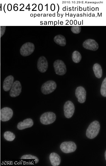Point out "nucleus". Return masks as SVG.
Masks as SVG:
<instances>
[{
	"mask_svg": "<svg viewBox=\"0 0 106 166\" xmlns=\"http://www.w3.org/2000/svg\"><path fill=\"white\" fill-rule=\"evenodd\" d=\"M104 157L105 160H106V151H105V153H104Z\"/></svg>",
	"mask_w": 106,
	"mask_h": 166,
	"instance_id": "nucleus-24",
	"label": "nucleus"
},
{
	"mask_svg": "<svg viewBox=\"0 0 106 166\" xmlns=\"http://www.w3.org/2000/svg\"><path fill=\"white\" fill-rule=\"evenodd\" d=\"M14 80V78L12 75L7 77L5 79L3 84V89L6 91H9L11 88Z\"/></svg>",
	"mask_w": 106,
	"mask_h": 166,
	"instance_id": "nucleus-14",
	"label": "nucleus"
},
{
	"mask_svg": "<svg viewBox=\"0 0 106 166\" xmlns=\"http://www.w3.org/2000/svg\"><path fill=\"white\" fill-rule=\"evenodd\" d=\"M82 45L84 48L93 51L97 50L99 48L98 43L94 40L92 39H88L85 40Z\"/></svg>",
	"mask_w": 106,
	"mask_h": 166,
	"instance_id": "nucleus-12",
	"label": "nucleus"
},
{
	"mask_svg": "<svg viewBox=\"0 0 106 166\" xmlns=\"http://www.w3.org/2000/svg\"><path fill=\"white\" fill-rule=\"evenodd\" d=\"M21 159H35V164H37L39 161V159L37 157L31 155H24L21 157Z\"/></svg>",
	"mask_w": 106,
	"mask_h": 166,
	"instance_id": "nucleus-21",
	"label": "nucleus"
},
{
	"mask_svg": "<svg viewBox=\"0 0 106 166\" xmlns=\"http://www.w3.org/2000/svg\"><path fill=\"white\" fill-rule=\"evenodd\" d=\"M22 91V86L19 81L14 82L10 91L9 95L12 97H16L19 96Z\"/></svg>",
	"mask_w": 106,
	"mask_h": 166,
	"instance_id": "nucleus-9",
	"label": "nucleus"
},
{
	"mask_svg": "<svg viewBox=\"0 0 106 166\" xmlns=\"http://www.w3.org/2000/svg\"><path fill=\"white\" fill-rule=\"evenodd\" d=\"M49 159L51 165L53 166H58L61 162V158L59 155L55 152L51 153L49 155Z\"/></svg>",
	"mask_w": 106,
	"mask_h": 166,
	"instance_id": "nucleus-15",
	"label": "nucleus"
},
{
	"mask_svg": "<svg viewBox=\"0 0 106 166\" xmlns=\"http://www.w3.org/2000/svg\"><path fill=\"white\" fill-rule=\"evenodd\" d=\"M71 30L73 33L78 34L81 31V27L80 26H73L71 27Z\"/></svg>",
	"mask_w": 106,
	"mask_h": 166,
	"instance_id": "nucleus-22",
	"label": "nucleus"
},
{
	"mask_svg": "<svg viewBox=\"0 0 106 166\" xmlns=\"http://www.w3.org/2000/svg\"><path fill=\"white\" fill-rule=\"evenodd\" d=\"M0 27V36L1 37L5 33L6 29V26H1Z\"/></svg>",
	"mask_w": 106,
	"mask_h": 166,
	"instance_id": "nucleus-23",
	"label": "nucleus"
},
{
	"mask_svg": "<svg viewBox=\"0 0 106 166\" xmlns=\"http://www.w3.org/2000/svg\"><path fill=\"white\" fill-rule=\"evenodd\" d=\"M34 123L33 120L31 118H27L24 120L22 122L18 123L17 127L19 130H22L32 126Z\"/></svg>",
	"mask_w": 106,
	"mask_h": 166,
	"instance_id": "nucleus-13",
	"label": "nucleus"
},
{
	"mask_svg": "<svg viewBox=\"0 0 106 166\" xmlns=\"http://www.w3.org/2000/svg\"><path fill=\"white\" fill-rule=\"evenodd\" d=\"M72 59L75 63H79L81 59V54L77 51H74L72 54Z\"/></svg>",
	"mask_w": 106,
	"mask_h": 166,
	"instance_id": "nucleus-18",
	"label": "nucleus"
},
{
	"mask_svg": "<svg viewBox=\"0 0 106 166\" xmlns=\"http://www.w3.org/2000/svg\"><path fill=\"white\" fill-rule=\"evenodd\" d=\"M37 67L38 71L41 73H44L48 67V62L46 58L44 56H40L37 62Z\"/></svg>",
	"mask_w": 106,
	"mask_h": 166,
	"instance_id": "nucleus-10",
	"label": "nucleus"
},
{
	"mask_svg": "<svg viewBox=\"0 0 106 166\" xmlns=\"http://www.w3.org/2000/svg\"><path fill=\"white\" fill-rule=\"evenodd\" d=\"M13 115V111L10 108L5 107L0 110V119L3 122L7 121L10 120Z\"/></svg>",
	"mask_w": 106,
	"mask_h": 166,
	"instance_id": "nucleus-8",
	"label": "nucleus"
},
{
	"mask_svg": "<svg viewBox=\"0 0 106 166\" xmlns=\"http://www.w3.org/2000/svg\"><path fill=\"white\" fill-rule=\"evenodd\" d=\"M100 92L101 94L104 97H106V78L103 80L102 83Z\"/></svg>",
	"mask_w": 106,
	"mask_h": 166,
	"instance_id": "nucleus-20",
	"label": "nucleus"
},
{
	"mask_svg": "<svg viewBox=\"0 0 106 166\" xmlns=\"http://www.w3.org/2000/svg\"><path fill=\"white\" fill-rule=\"evenodd\" d=\"M86 91L83 87L80 86L76 88L75 95L79 103H83L85 102L86 99Z\"/></svg>",
	"mask_w": 106,
	"mask_h": 166,
	"instance_id": "nucleus-11",
	"label": "nucleus"
},
{
	"mask_svg": "<svg viewBox=\"0 0 106 166\" xmlns=\"http://www.w3.org/2000/svg\"><path fill=\"white\" fill-rule=\"evenodd\" d=\"M35 49V46L33 43L26 42L21 47L20 50V53L23 56H27L31 54L34 52Z\"/></svg>",
	"mask_w": 106,
	"mask_h": 166,
	"instance_id": "nucleus-5",
	"label": "nucleus"
},
{
	"mask_svg": "<svg viewBox=\"0 0 106 166\" xmlns=\"http://www.w3.org/2000/svg\"><path fill=\"white\" fill-rule=\"evenodd\" d=\"M100 127V124L98 121L95 120L92 122L90 124L86 130V136L90 139L94 138L98 134Z\"/></svg>",
	"mask_w": 106,
	"mask_h": 166,
	"instance_id": "nucleus-1",
	"label": "nucleus"
},
{
	"mask_svg": "<svg viewBox=\"0 0 106 166\" xmlns=\"http://www.w3.org/2000/svg\"><path fill=\"white\" fill-rule=\"evenodd\" d=\"M56 119L55 114L51 112H48L42 114L40 118V122L44 125H48L54 123Z\"/></svg>",
	"mask_w": 106,
	"mask_h": 166,
	"instance_id": "nucleus-3",
	"label": "nucleus"
},
{
	"mask_svg": "<svg viewBox=\"0 0 106 166\" xmlns=\"http://www.w3.org/2000/svg\"><path fill=\"white\" fill-rule=\"evenodd\" d=\"M53 67L56 74L62 76L66 73V66L62 60L58 59L55 61L53 63Z\"/></svg>",
	"mask_w": 106,
	"mask_h": 166,
	"instance_id": "nucleus-4",
	"label": "nucleus"
},
{
	"mask_svg": "<svg viewBox=\"0 0 106 166\" xmlns=\"http://www.w3.org/2000/svg\"><path fill=\"white\" fill-rule=\"evenodd\" d=\"M4 137L6 140L9 141H13L15 137L14 134L9 131H6L4 132Z\"/></svg>",
	"mask_w": 106,
	"mask_h": 166,
	"instance_id": "nucleus-19",
	"label": "nucleus"
},
{
	"mask_svg": "<svg viewBox=\"0 0 106 166\" xmlns=\"http://www.w3.org/2000/svg\"><path fill=\"white\" fill-rule=\"evenodd\" d=\"M60 148L64 153H69L75 152L77 146L75 143L72 141L64 142L60 145Z\"/></svg>",
	"mask_w": 106,
	"mask_h": 166,
	"instance_id": "nucleus-6",
	"label": "nucleus"
},
{
	"mask_svg": "<svg viewBox=\"0 0 106 166\" xmlns=\"http://www.w3.org/2000/svg\"><path fill=\"white\" fill-rule=\"evenodd\" d=\"M56 87L57 84L55 81L53 80L48 81L42 85L41 91L44 94H49L53 92Z\"/></svg>",
	"mask_w": 106,
	"mask_h": 166,
	"instance_id": "nucleus-2",
	"label": "nucleus"
},
{
	"mask_svg": "<svg viewBox=\"0 0 106 166\" xmlns=\"http://www.w3.org/2000/svg\"><path fill=\"white\" fill-rule=\"evenodd\" d=\"M63 110L65 117L67 118H70L74 113L75 106L71 101H67L64 105Z\"/></svg>",
	"mask_w": 106,
	"mask_h": 166,
	"instance_id": "nucleus-7",
	"label": "nucleus"
},
{
	"mask_svg": "<svg viewBox=\"0 0 106 166\" xmlns=\"http://www.w3.org/2000/svg\"><path fill=\"white\" fill-rule=\"evenodd\" d=\"M54 41L56 44L62 46H65L66 44L65 38L61 34L55 36L54 38Z\"/></svg>",
	"mask_w": 106,
	"mask_h": 166,
	"instance_id": "nucleus-16",
	"label": "nucleus"
},
{
	"mask_svg": "<svg viewBox=\"0 0 106 166\" xmlns=\"http://www.w3.org/2000/svg\"><path fill=\"white\" fill-rule=\"evenodd\" d=\"M93 69L96 77L101 78L102 75V70L100 65L97 63L94 64L93 67Z\"/></svg>",
	"mask_w": 106,
	"mask_h": 166,
	"instance_id": "nucleus-17",
	"label": "nucleus"
}]
</instances>
